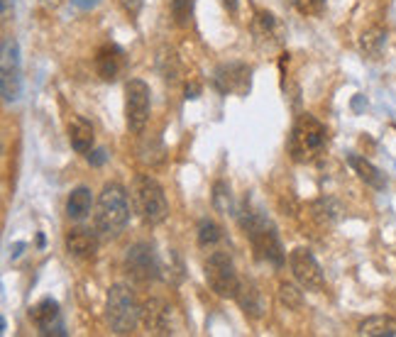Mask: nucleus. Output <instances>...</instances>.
Here are the masks:
<instances>
[{"instance_id": "10", "label": "nucleus", "mask_w": 396, "mask_h": 337, "mask_svg": "<svg viewBox=\"0 0 396 337\" xmlns=\"http://www.w3.org/2000/svg\"><path fill=\"white\" fill-rule=\"evenodd\" d=\"M250 81H252V69L240 61L221 64L213 73V85L223 95H248Z\"/></svg>"}, {"instance_id": "7", "label": "nucleus", "mask_w": 396, "mask_h": 337, "mask_svg": "<svg viewBox=\"0 0 396 337\" xmlns=\"http://www.w3.org/2000/svg\"><path fill=\"white\" fill-rule=\"evenodd\" d=\"M0 90L5 103H15L23 93V66H20V45L15 37H5L0 52Z\"/></svg>"}, {"instance_id": "31", "label": "nucleus", "mask_w": 396, "mask_h": 337, "mask_svg": "<svg viewBox=\"0 0 396 337\" xmlns=\"http://www.w3.org/2000/svg\"><path fill=\"white\" fill-rule=\"evenodd\" d=\"M0 15H3V23L13 18V0H0Z\"/></svg>"}, {"instance_id": "33", "label": "nucleus", "mask_w": 396, "mask_h": 337, "mask_svg": "<svg viewBox=\"0 0 396 337\" xmlns=\"http://www.w3.org/2000/svg\"><path fill=\"white\" fill-rule=\"evenodd\" d=\"M40 3H42V5H45V8H47V10H57V8H59V5H62V3H64V0H40Z\"/></svg>"}, {"instance_id": "17", "label": "nucleus", "mask_w": 396, "mask_h": 337, "mask_svg": "<svg viewBox=\"0 0 396 337\" xmlns=\"http://www.w3.org/2000/svg\"><path fill=\"white\" fill-rule=\"evenodd\" d=\"M235 301L240 303V308H243L245 313L250 315V318H262V315H264L262 291L257 288L255 281H250V279L240 281V288H238V296H235Z\"/></svg>"}, {"instance_id": "22", "label": "nucleus", "mask_w": 396, "mask_h": 337, "mask_svg": "<svg viewBox=\"0 0 396 337\" xmlns=\"http://www.w3.org/2000/svg\"><path fill=\"white\" fill-rule=\"evenodd\" d=\"M213 208L221 215H235V203H233V191H230L228 181H216L213 184Z\"/></svg>"}, {"instance_id": "21", "label": "nucleus", "mask_w": 396, "mask_h": 337, "mask_svg": "<svg viewBox=\"0 0 396 337\" xmlns=\"http://www.w3.org/2000/svg\"><path fill=\"white\" fill-rule=\"evenodd\" d=\"M186 276L184 271V261H181V256L174 252V249H169L164 256H159V279H164L171 286H176V283H181Z\"/></svg>"}, {"instance_id": "24", "label": "nucleus", "mask_w": 396, "mask_h": 337, "mask_svg": "<svg viewBox=\"0 0 396 337\" xmlns=\"http://www.w3.org/2000/svg\"><path fill=\"white\" fill-rule=\"evenodd\" d=\"M221 240H223V230L218 227L216 223L208 220V218H203V220L198 223V247H203V249L216 247Z\"/></svg>"}, {"instance_id": "36", "label": "nucleus", "mask_w": 396, "mask_h": 337, "mask_svg": "<svg viewBox=\"0 0 396 337\" xmlns=\"http://www.w3.org/2000/svg\"><path fill=\"white\" fill-rule=\"evenodd\" d=\"M291 3H293V5H296V3H298V0H291Z\"/></svg>"}, {"instance_id": "15", "label": "nucleus", "mask_w": 396, "mask_h": 337, "mask_svg": "<svg viewBox=\"0 0 396 337\" xmlns=\"http://www.w3.org/2000/svg\"><path fill=\"white\" fill-rule=\"evenodd\" d=\"M169 308L164 306L162 301L152 298L147 306L142 308V320L147 325V333L152 335H171V325H169Z\"/></svg>"}, {"instance_id": "5", "label": "nucleus", "mask_w": 396, "mask_h": 337, "mask_svg": "<svg viewBox=\"0 0 396 337\" xmlns=\"http://www.w3.org/2000/svg\"><path fill=\"white\" fill-rule=\"evenodd\" d=\"M132 201H135V213L142 218L144 225H159L167 220L169 203L164 196V189L154 176H137L135 186H132Z\"/></svg>"}, {"instance_id": "6", "label": "nucleus", "mask_w": 396, "mask_h": 337, "mask_svg": "<svg viewBox=\"0 0 396 337\" xmlns=\"http://www.w3.org/2000/svg\"><path fill=\"white\" fill-rule=\"evenodd\" d=\"M203 271H206V283L211 286V291H216L218 296H223V298L238 296V288H240V281L243 279L238 276V269H235V264H233V256H230L228 252L216 249V252L208 254Z\"/></svg>"}, {"instance_id": "32", "label": "nucleus", "mask_w": 396, "mask_h": 337, "mask_svg": "<svg viewBox=\"0 0 396 337\" xmlns=\"http://www.w3.org/2000/svg\"><path fill=\"white\" fill-rule=\"evenodd\" d=\"M74 5H76L78 10H93V8H98L103 0H71Z\"/></svg>"}, {"instance_id": "2", "label": "nucleus", "mask_w": 396, "mask_h": 337, "mask_svg": "<svg viewBox=\"0 0 396 337\" xmlns=\"http://www.w3.org/2000/svg\"><path fill=\"white\" fill-rule=\"evenodd\" d=\"M95 230L103 240H115L130 223V201L120 184L103 186L95 203Z\"/></svg>"}, {"instance_id": "16", "label": "nucleus", "mask_w": 396, "mask_h": 337, "mask_svg": "<svg viewBox=\"0 0 396 337\" xmlns=\"http://www.w3.org/2000/svg\"><path fill=\"white\" fill-rule=\"evenodd\" d=\"M69 142L78 154H88L93 149V125L86 117L74 115L69 120Z\"/></svg>"}, {"instance_id": "9", "label": "nucleus", "mask_w": 396, "mask_h": 337, "mask_svg": "<svg viewBox=\"0 0 396 337\" xmlns=\"http://www.w3.org/2000/svg\"><path fill=\"white\" fill-rule=\"evenodd\" d=\"M289 266H291L293 279L298 281V286L301 288H306V291H315V293L325 288L323 269H320V264L315 261L311 249L296 247L291 254H289Z\"/></svg>"}, {"instance_id": "8", "label": "nucleus", "mask_w": 396, "mask_h": 337, "mask_svg": "<svg viewBox=\"0 0 396 337\" xmlns=\"http://www.w3.org/2000/svg\"><path fill=\"white\" fill-rule=\"evenodd\" d=\"M152 100H149V85L142 78H132L125 85V120L127 130L140 135L149 120Z\"/></svg>"}, {"instance_id": "13", "label": "nucleus", "mask_w": 396, "mask_h": 337, "mask_svg": "<svg viewBox=\"0 0 396 337\" xmlns=\"http://www.w3.org/2000/svg\"><path fill=\"white\" fill-rule=\"evenodd\" d=\"M95 71L103 81H117L122 71H125V52L117 45H103L95 54Z\"/></svg>"}, {"instance_id": "3", "label": "nucleus", "mask_w": 396, "mask_h": 337, "mask_svg": "<svg viewBox=\"0 0 396 337\" xmlns=\"http://www.w3.org/2000/svg\"><path fill=\"white\" fill-rule=\"evenodd\" d=\"M108 315L110 330L115 335H130L137 330L142 320V306L137 303V296L127 283H113L108 288Z\"/></svg>"}, {"instance_id": "14", "label": "nucleus", "mask_w": 396, "mask_h": 337, "mask_svg": "<svg viewBox=\"0 0 396 337\" xmlns=\"http://www.w3.org/2000/svg\"><path fill=\"white\" fill-rule=\"evenodd\" d=\"M98 230H88V227H74L66 232L64 237V244H66V252L78 256V259H91L98 252Z\"/></svg>"}, {"instance_id": "25", "label": "nucleus", "mask_w": 396, "mask_h": 337, "mask_svg": "<svg viewBox=\"0 0 396 337\" xmlns=\"http://www.w3.org/2000/svg\"><path fill=\"white\" fill-rule=\"evenodd\" d=\"M255 35L260 37V40L276 37L279 35V20L272 13H267V10H260V13L255 15Z\"/></svg>"}, {"instance_id": "29", "label": "nucleus", "mask_w": 396, "mask_h": 337, "mask_svg": "<svg viewBox=\"0 0 396 337\" xmlns=\"http://www.w3.org/2000/svg\"><path fill=\"white\" fill-rule=\"evenodd\" d=\"M86 157H88V164H91V167H103L105 159H108V154H105V149H91V152L86 154Z\"/></svg>"}, {"instance_id": "27", "label": "nucleus", "mask_w": 396, "mask_h": 337, "mask_svg": "<svg viewBox=\"0 0 396 337\" xmlns=\"http://www.w3.org/2000/svg\"><path fill=\"white\" fill-rule=\"evenodd\" d=\"M279 298L286 308H301L303 306V293L298 291L293 283H279Z\"/></svg>"}, {"instance_id": "20", "label": "nucleus", "mask_w": 396, "mask_h": 337, "mask_svg": "<svg viewBox=\"0 0 396 337\" xmlns=\"http://www.w3.org/2000/svg\"><path fill=\"white\" fill-rule=\"evenodd\" d=\"M357 333L365 337H396V318L394 315H372L362 320Z\"/></svg>"}, {"instance_id": "4", "label": "nucleus", "mask_w": 396, "mask_h": 337, "mask_svg": "<svg viewBox=\"0 0 396 337\" xmlns=\"http://www.w3.org/2000/svg\"><path fill=\"white\" fill-rule=\"evenodd\" d=\"M328 142V130L320 120H315L311 112L298 115V120L291 127V137H289V154L296 162H313Z\"/></svg>"}, {"instance_id": "35", "label": "nucleus", "mask_w": 396, "mask_h": 337, "mask_svg": "<svg viewBox=\"0 0 396 337\" xmlns=\"http://www.w3.org/2000/svg\"><path fill=\"white\" fill-rule=\"evenodd\" d=\"M196 93H198V85H186V98H196Z\"/></svg>"}, {"instance_id": "11", "label": "nucleus", "mask_w": 396, "mask_h": 337, "mask_svg": "<svg viewBox=\"0 0 396 337\" xmlns=\"http://www.w3.org/2000/svg\"><path fill=\"white\" fill-rule=\"evenodd\" d=\"M125 269L137 281L159 279V256L147 242H135L125 254Z\"/></svg>"}, {"instance_id": "26", "label": "nucleus", "mask_w": 396, "mask_h": 337, "mask_svg": "<svg viewBox=\"0 0 396 337\" xmlns=\"http://www.w3.org/2000/svg\"><path fill=\"white\" fill-rule=\"evenodd\" d=\"M169 10L179 28H189L191 18H194V0H169Z\"/></svg>"}, {"instance_id": "19", "label": "nucleus", "mask_w": 396, "mask_h": 337, "mask_svg": "<svg viewBox=\"0 0 396 337\" xmlns=\"http://www.w3.org/2000/svg\"><path fill=\"white\" fill-rule=\"evenodd\" d=\"M347 164H350L352 169H355V174L360 176L362 181H365L367 186H372V189L382 191L384 186H387V179H384V174L374 167L372 162H367L365 157H357V154H350L347 157Z\"/></svg>"}, {"instance_id": "28", "label": "nucleus", "mask_w": 396, "mask_h": 337, "mask_svg": "<svg viewBox=\"0 0 396 337\" xmlns=\"http://www.w3.org/2000/svg\"><path fill=\"white\" fill-rule=\"evenodd\" d=\"M296 8L301 10V13H311V15H318L320 10L325 8V0H298Z\"/></svg>"}, {"instance_id": "23", "label": "nucleus", "mask_w": 396, "mask_h": 337, "mask_svg": "<svg viewBox=\"0 0 396 337\" xmlns=\"http://www.w3.org/2000/svg\"><path fill=\"white\" fill-rule=\"evenodd\" d=\"M384 42H387V32L382 28H372L360 37V49L365 52L369 59H377L384 49Z\"/></svg>"}, {"instance_id": "34", "label": "nucleus", "mask_w": 396, "mask_h": 337, "mask_svg": "<svg viewBox=\"0 0 396 337\" xmlns=\"http://www.w3.org/2000/svg\"><path fill=\"white\" fill-rule=\"evenodd\" d=\"M221 3L226 5L230 13H235V10H238V0H221Z\"/></svg>"}, {"instance_id": "12", "label": "nucleus", "mask_w": 396, "mask_h": 337, "mask_svg": "<svg viewBox=\"0 0 396 337\" xmlns=\"http://www.w3.org/2000/svg\"><path fill=\"white\" fill-rule=\"evenodd\" d=\"M30 320L35 323L37 333L40 335H57V337H66V325H64L62 318V308L54 298H42L35 308L30 310Z\"/></svg>"}, {"instance_id": "1", "label": "nucleus", "mask_w": 396, "mask_h": 337, "mask_svg": "<svg viewBox=\"0 0 396 337\" xmlns=\"http://www.w3.org/2000/svg\"><path fill=\"white\" fill-rule=\"evenodd\" d=\"M235 215H238V223L243 227L245 237L252 244V252L257 259L267 261L272 266H281L286 254H284L279 232H276V227L272 225L269 218H264L257 208H252V203L248 198H245V203L240 206V211Z\"/></svg>"}, {"instance_id": "30", "label": "nucleus", "mask_w": 396, "mask_h": 337, "mask_svg": "<svg viewBox=\"0 0 396 337\" xmlns=\"http://www.w3.org/2000/svg\"><path fill=\"white\" fill-rule=\"evenodd\" d=\"M120 5L125 8V13L127 15H140V10H142V5H144V0H120Z\"/></svg>"}, {"instance_id": "18", "label": "nucleus", "mask_w": 396, "mask_h": 337, "mask_svg": "<svg viewBox=\"0 0 396 337\" xmlns=\"http://www.w3.org/2000/svg\"><path fill=\"white\" fill-rule=\"evenodd\" d=\"M91 208H93V196H91V189H86V186H76V189L69 194L66 198V215L71 218V220H83V218H88Z\"/></svg>"}]
</instances>
